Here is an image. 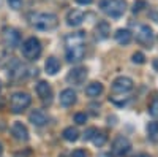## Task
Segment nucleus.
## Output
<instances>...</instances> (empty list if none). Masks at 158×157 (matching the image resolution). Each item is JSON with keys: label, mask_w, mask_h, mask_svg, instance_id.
<instances>
[{"label": "nucleus", "mask_w": 158, "mask_h": 157, "mask_svg": "<svg viewBox=\"0 0 158 157\" xmlns=\"http://www.w3.org/2000/svg\"><path fill=\"white\" fill-rule=\"evenodd\" d=\"M95 132H97V129H95V127H90V129H87L85 132H84V140H92V137L95 135Z\"/></svg>", "instance_id": "30"}, {"label": "nucleus", "mask_w": 158, "mask_h": 157, "mask_svg": "<svg viewBox=\"0 0 158 157\" xmlns=\"http://www.w3.org/2000/svg\"><path fill=\"white\" fill-rule=\"evenodd\" d=\"M85 56V48L84 45H74V46H67V60L68 62H81Z\"/></svg>", "instance_id": "9"}, {"label": "nucleus", "mask_w": 158, "mask_h": 157, "mask_svg": "<svg viewBox=\"0 0 158 157\" xmlns=\"http://www.w3.org/2000/svg\"><path fill=\"white\" fill-rule=\"evenodd\" d=\"M131 60H133L135 63H138V65H142L144 62H146V57H144L142 52H135L133 57H131Z\"/></svg>", "instance_id": "26"}, {"label": "nucleus", "mask_w": 158, "mask_h": 157, "mask_svg": "<svg viewBox=\"0 0 158 157\" xmlns=\"http://www.w3.org/2000/svg\"><path fill=\"white\" fill-rule=\"evenodd\" d=\"M100 7H101V10L106 13L108 16H111V18H120L125 13L127 3H125V0H101Z\"/></svg>", "instance_id": "2"}, {"label": "nucleus", "mask_w": 158, "mask_h": 157, "mask_svg": "<svg viewBox=\"0 0 158 157\" xmlns=\"http://www.w3.org/2000/svg\"><path fill=\"white\" fill-rule=\"evenodd\" d=\"M60 105L62 107H71L76 103V92L73 89H65L60 92Z\"/></svg>", "instance_id": "15"}, {"label": "nucleus", "mask_w": 158, "mask_h": 157, "mask_svg": "<svg viewBox=\"0 0 158 157\" xmlns=\"http://www.w3.org/2000/svg\"><path fill=\"white\" fill-rule=\"evenodd\" d=\"M32 103V97L25 92H16L11 95L10 100V108L13 113H22L25 108H29V105Z\"/></svg>", "instance_id": "4"}, {"label": "nucleus", "mask_w": 158, "mask_h": 157, "mask_svg": "<svg viewBox=\"0 0 158 157\" xmlns=\"http://www.w3.org/2000/svg\"><path fill=\"white\" fill-rule=\"evenodd\" d=\"M111 89H112L114 94H127V92H130V90L133 89V81H131V78L118 76V78L114 80Z\"/></svg>", "instance_id": "6"}, {"label": "nucleus", "mask_w": 158, "mask_h": 157, "mask_svg": "<svg viewBox=\"0 0 158 157\" xmlns=\"http://www.w3.org/2000/svg\"><path fill=\"white\" fill-rule=\"evenodd\" d=\"M24 70H25V67L19 60H13L11 65L8 67V75H10V78H13V80H19V78L24 76Z\"/></svg>", "instance_id": "14"}, {"label": "nucleus", "mask_w": 158, "mask_h": 157, "mask_svg": "<svg viewBox=\"0 0 158 157\" xmlns=\"http://www.w3.org/2000/svg\"><path fill=\"white\" fill-rule=\"evenodd\" d=\"M44 70L48 75H57L60 70V62L56 57H48V60L44 63Z\"/></svg>", "instance_id": "19"}, {"label": "nucleus", "mask_w": 158, "mask_h": 157, "mask_svg": "<svg viewBox=\"0 0 158 157\" xmlns=\"http://www.w3.org/2000/svg\"><path fill=\"white\" fill-rule=\"evenodd\" d=\"M76 2H77L79 5H90L94 0H76Z\"/></svg>", "instance_id": "32"}, {"label": "nucleus", "mask_w": 158, "mask_h": 157, "mask_svg": "<svg viewBox=\"0 0 158 157\" xmlns=\"http://www.w3.org/2000/svg\"><path fill=\"white\" fill-rule=\"evenodd\" d=\"M0 92H2V83H0Z\"/></svg>", "instance_id": "38"}, {"label": "nucleus", "mask_w": 158, "mask_h": 157, "mask_svg": "<svg viewBox=\"0 0 158 157\" xmlns=\"http://www.w3.org/2000/svg\"><path fill=\"white\" fill-rule=\"evenodd\" d=\"M8 5L13 10H19L22 7V0H8Z\"/></svg>", "instance_id": "29"}, {"label": "nucleus", "mask_w": 158, "mask_h": 157, "mask_svg": "<svg viewBox=\"0 0 158 157\" xmlns=\"http://www.w3.org/2000/svg\"><path fill=\"white\" fill-rule=\"evenodd\" d=\"M85 41V35L84 32H76V33H70L65 37V45L67 46H74V45H84Z\"/></svg>", "instance_id": "17"}, {"label": "nucleus", "mask_w": 158, "mask_h": 157, "mask_svg": "<svg viewBox=\"0 0 158 157\" xmlns=\"http://www.w3.org/2000/svg\"><path fill=\"white\" fill-rule=\"evenodd\" d=\"M36 94H38V97L41 98V100L49 102L51 97H52V89H51L49 83H46V81H40V83L36 84Z\"/></svg>", "instance_id": "13"}, {"label": "nucleus", "mask_w": 158, "mask_h": 157, "mask_svg": "<svg viewBox=\"0 0 158 157\" xmlns=\"http://www.w3.org/2000/svg\"><path fill=\"white\" fill-rule=\"evenodd\" d=\"M29 121H30L33 125H36V127H43V125L48 122V116H46V113L41 111V110H33V111L29 114Z\"/></svg>", "instance_id": "12"}, {"label": "nucleus", "mask_w": 158, "mask_h": 157, "mask_svg": "<svg viewBox=\"0 0 158 157\" xmlns=\"http://www.w3.org/2000/svg\"><path fill=\"white\" fill-rule=\"evenodd\" d=\"M15 157H25V154H21V152H18V154H16Z\"/></svg>", "instance_id": "35"}, {"label": "nucleus", "mask_w": 158, "mask_h": 157, "mask_svg": "<svg viewBox=\"0 0 158 157\" xmlns=\"http://www.w3.org/2000/svg\"><path fill=\"white\" fill-rule=\"evenodd\" d=\"M136 40L139 45L146 46V48H152L153 45V40H155V35H153V30L149 27V25H142L139 29L138 35H136Z\"/></svg>", "instance_id": "7"}, {"label": "nucleus", "mask_w": 158, "mask_h": 157, "mask_svg": "<svg viewBox=\"0 0 158 157\" xmlns=\"http://www.w3.org/2000/svg\"><path fill=\"white\" fill-rule=\"evenodd\" d=\"M11 133L19 141H27L29 140V130H27V127H25L22 122H15V124H13Z\"/></svg>", "instance_id": "11"}, {"label": "nucleus", "mask_w": 158, "mask_h": 157, "mask_svg": "<svg viewBox=\"0 0 158 157\" xmlns=\"http://www.w3.org/2000/svg\"><path fill=\"white\" fill-rule=\"evenodd\" d=\"M95 32H97L98 40H106V38L109 37V33H111V27H109V24L106 21H101V22H98Z\"/></svg>", "instance_id": "18"}, {"label": "nucleus", "mask_w": 158, "mask_h": 157, "mask_svg": "<svg viewBox=\"0 0 158 157\" xmlns=\"http://www.w3.org/2000/svg\"><path fill=\"white\" fill-rule=\"evenodd\" d=\"M144 7H146V2H144V0H138V2H135V5H133V13H139Z\"/></svg>", "instance_id": "28"}, {"label": "nucleus", "mask_w": 158, "mask_h": 157, "mask_svg": "<svg viewBox=\"0 0 158 157\" xmlns=\"http://www.w3.org/2000/svg\"><path fill=\"white\" fill-rule=\"evenodd\" d=\"M82 21H84V13L79 11V10H71L67 15V22H68V25H71V27L81 25Z\"/></svg>", "instance_id": "16"}, {"label": "nucleus", "mask_w": 158, "mask_h": 157, "mask_svg": "<svg viewBox=\"0 0 158 157\" xmlns=\"http://www.w3.org/2000/svg\"><path fill=\"white\" fill-rule=\"evenodd\" d=\"M138 157H150V155H149V154H139Z\"/></svg>", "instance_id": "36"}, {"label": "nucleus", "mask_w": 158, "mask_h": 157, "mask_svg": "<svg viewBox=\"0 0 158 157\" xmlns=\"http://www.w3.org/2000/svg\"><path fill=\"white\" fill-rule=\"evenodd\" d=\"M71 157H87V155H85V151H82V149H76V151H73Z\"/></svg>", "instance_id": "31"}, {"label": "nucleus", "mask_w": 158, "mask_h": 157, "mask_svg": "<svg viewBox=\"0 0 158 157\" xmlns=\"http://www.w3.org/2000/svg\"><path fill=\"white\" fill-rule=\"evenodd\" d=\"M103 92V84L101 83H90L87 87H85V94L89 97H98L100 94Z\"/></svg>", "instance_id": "21"}, {"label": "nucleus", "mask_w": 158, "mask_h": 157, "mask_svg": "<svg viewBox=\"0 0 158 157\" xmlns=\"http://www.w3.org/2000/svg\"><path fill=\"white\" fill-rule=\"evenodd\" d=\"M87 78V68L84 67H77V68H73L68 75H67V81L71 83V84H82Z\"/></svg>", "instance_id": "10"}, {"label": "nucleus", "mask_w": 158, "mask_h": 157, "mask_svg": "<svg viewBox=\"0 0 158 157\" xmlns=\"http://www.w3.org/2000/svg\"><path fill=\"white\" fill-rule=\"evenodd\" d=\"M2 152H3V148H2V145H0V155H2Z\"/></svg>", "instance_id": "37"}, {"label": "nucleus", "mask_w": 158, "mask_h": 157, "mask_svg": "<svg viewBox=\"0 0 158 157\" xmlns=\"http://www.w3.org/2000/svg\"><path fill=\"white\" fill-rule=\"evenodd\" d=\"M153 68H155V70H158V60H156V59L153 60Z\"/></svg>", "instance_id": "33"}, {"label": "nucleus", "mask_w": 158, "mask_h": 157, "mask_svg": "<svg viewBox=\"0 0 158 157\" xmlns=\"http://www.w3.org/2000/svg\"><path fill=\"white\" fill-rule=\"evenodd\" d=\"M115 41L118 43V45H128L130 41H131V32L130 30H127V29H118L117 32H115Z\"/></svg>", "instance_id": "20"}, {"label": "nucleus", "mask_w": 158, "mask_h": 157, "mask_svg": "<svg viewBox=\"0 0 158 157\" xmlns=\"http://www.w3.org/2000/svg\"><path fill=\"white\" fill-rule=\"evenodd\" d=\"M149 114L152 117H158V97L156 95L153 97V100L149 105Z\"/></svg>", "instance_id": "25"}, {"label": "nucleus", "mask_w": 158, "mask_h": 157, "mask_svg": "<svg viewBox=\"0 0 158 157\" xmlns=\"http://www.w3.org/2000/svg\"><path fill=\"white\" fill-rule=\"evenodd\" d=\"M30 22L38 30H52L57 27L59 18L52 13H35L30 16Z\"/></svg>", "instance_id": "1"}, {"label": "nucleus", "mask_w": 158, "mask_h": 157, "mask_svg": "<svg viewBox=\"0 0 158 157\" xmlns=\"http://www.w3.org/2000/svg\"><path fill=\"white\" fill-rule=\"evenodd\" d=\"M2 38L6 48H16L21 43V33L16 29H5Z\"/></svg>", "instance_id": "8"}, {"label": "nucleus", "mask_w": 158, "mask_h": 157, "mask_svg": "<svg viewBox=\"0 0 158 157\" xmlns=\"http://www.w3.org/2000/svg\"><path fill=\"white\" fill-rule=\"evenodd\" d=\"M21 49H22V56L25 59L36 60L40 57V54H41V43H40L38 38L30 37V38H27V40L24 41V45H22Z\"/></svg>", "instance_id": "3"}, {"label": "nucleus", "mask_w": 158, "mask_h": 157, "mask_svg": "<svg viewBox=\"0 0 158 157\" xmlns=\"http://www.w3.org/2000/svg\"><path fill=\"white\" fill-rule=\"evenodd\" d=\"M98 157H114V155H111V154H101V155H98Z\"/></svg>", "instance_id": "34"}, {"label": "nucleus", "mask_w": 158, "mask_h": 157, "mask_svg": "<svg viewBox=\"0 0 158 157\" xmlns=\"http://www.w3.org/2000/svg\"><path fill=\"white\" fill-rule=\"evenodd\" d=\"M147 135L153 143L158 140V122L156 121H152L147 124Z\"/></svg>", "instance_id": "22"}, {"label": "nucleus", "mask_w": 158, "mask_h": 157, "mask_svg": "<svg viewBox=\"0 0 158 157\" xmlns=\"http://www.w3.org/2000/svg\"><path fill=\"white\" fill-rule=\"evenodd\" d=\"M131 149V143L127 137L123 135H118L114 141H112V152L114 155H118V157H123L130 152Z\"/></svg>", "instance_id": "5"}, {"label": "nucleus", "mask_w": 158, "mask_h": 157, "mask_svg": "<svg viewBox=\"0 0 158 157\" xmlns=\"http://www.w3.org/2000/svg\"><path fill=\"white\" fill-rule=\"evenodd\" d=\"M63 138L67 141H76L79 138V132L74 129V127H67L63 130Z\"/></svg>", "instance_id": "23"}, {"label": "nucleus", "mask_w": 158, "mask_h": 157, "mask_svg": "<svg viewBox=\"0 0 158 157\" xmlns=\"http://www.w3.org/2000/svg\"><path fill=\"white\" fill-rule=\"evenodd\" d=\"M92 141H94L95 146H103L104 143H106V135H104L103 132H95V135L92 137Z\"/></svg>", "instance_id": "24"}, {"label": "nucleus", "mask_w": 158, "mask_h": 157, "mask_svg": "<svg viewBox=\"0 0 158 157\" xmlns=\"http://www.w3.org/2000/svg\"><path fill=\"white\" fill-rule=\"evenodd\" d=\"M74 122H76V124H85V122H87V114H84V113H76V114H74Z\"/></svg>", "instance_id": "27"}]
</instances>
